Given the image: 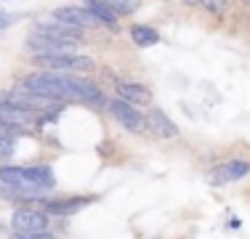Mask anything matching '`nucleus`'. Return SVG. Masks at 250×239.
I'll use <instances>...</instances> for the list:
<instances>
[{
  "label": "nucleus",
  "mask_w": 250,
  "mask_h": 239,
  "mask_svg": "<svg viewBox=\"0 0 250 239\" xmlns=\"http://www.w3.org/2000/svg\"><path fill=\"white\" fill-rule=\"evenodd\" d=\"M32 61L43 69H59V72H91L96 64L93 59L80 56V53H59V56H32Z\"/></svg>",
  "instance_id": "1"
},
{
  "label": "nucleus",
  "mask_w": 250,
  "mask_h": 239,
  "mask_svg": "<svg viewBox=\"0 0 250 239\" xmlns=\"http://www.w3.org/2000/svg\"><path fill=\"white\" fill-rule=\"evenodd\" d=\"M106 106H109V115L115 117L125 130H130V133H141V130L146 128V117L139 112V106L128 104V101L120 99V96H117V99H112Z\"/></svg>",
  "instance_id": "2"
},
{
  "label": "nucleus",
  "mask_w": 250,
  "mask_h": 239,
  "mask_svg": "<svg viewBox=\"0 0 250 239\" xmlns=\"http://www.w3.org/2000/svg\"><path fill=\"white\" fill-rule=\"evenodd\" d=\"M11 229L19 231V234H35V231H48V213L45 210H21L11 213Z\"/></svg>",
  "instance_id": "3"
},
{
  "label": "nucleus",
  "mask_w": 250,
  "mask_h": 239,
  "mask_svg": "<svg viewBox=\"0 0 250 239\" xmlns=\"http://www.w3.org/2000/svg\"><path fill=\"white\" fill-rule=\"evenodd\" d=\"M53 19L62 21V24H69V27H77V29H96L101 27V21L85 5H59L53 11Z\"/></svg>",
  "instance_id": "4"
},
{
  "label": "nucleus",
  "mask_w": 250,
  "mask_h": 239,
  "mask_svg": "<svg viewBox=\"0 0 250 239\" xmlns=\"http://www.w3.org/2000/svg\"><path fill=\"white\" fill-rule=\"evenodd\" d=\"M248 173H250V162H245V159H229V162L218 165L213 173H208V183L210 186H224V183L245 178Z\"/></svg>",
  "instance_id": "5"
},
{
  "label": "nucleus",
  "mask_w": 250,
  "mask_h": 239,
  "mask_svg": "<svg viewBox=\"0 0 250 239\" xmlns=\"http://www.w3.org/2000/svg\"><path fill=\"white\" fill-rule=\"evenodd\" d=\"M35 35H43V38H51V40H62V43H72V45H77L83 40V29L62 24L56 19L48 21V24H38V27H35Z\"/></svg>",
  "instance_id": "6"
},
{
  "label": "nucleus",
  "mask_w": 250,
  "mask_h": 239,
  "mask_svg": "<svg viewBox=\"0 0 250 239\" xmlns=\"http://www.w3.org/2000/svg\"><path fill=\"white\" fill-rule=\"evenodd\" d=\"M146 128H149L157 139H176L178 136V125L165 115L163 109H149V115H146Z\"/></svg>",
  "instance_id": "7"
},
{
  "label": "nucleus",
  "mask_w": 250,
  "mask_h": 239,
  "mask_svg": "<svg viewBox=\"0 0 250 239\" xmlns=\"http://www.w3.org/2000/svg\"><path fill=\"white\" fill-rule=\"evenodd\" d=\"M93 197H67V199H45L43 207L48 215H72L83 210L85 205H91Z\"/></svg>",
  "instance_id": "8"
},
{
  "label": "nucleus",
  "mask_w": 250,
  "mask_h": 239,
  "mask_svg": "<svg viewBox=\"0 0 250 239\" xmlns=\"http://www.w3.org/2000/svg\"><path fill=\"white\" fill-rule=\"evenodd\" d=\"M115 88H117V96L133 106H149L152 104V93L146 85H139V82H117Z\"/></svg>",
  "instance_id": "9"
},
{
  "label": "nucleus",
  "mask_w": 250,
  "mask_h": 239,
  "mask_svg": "<svg viewBox=\"0 0 250 239\" xmlns=\"http://www.w3.org/2000/svg\"><path fill=\"white\" fill-rule=\"evenodd\" d=\"M0 122L16 125V128H27V125L38 122V112L21 109V106H14V104H3L0 106Z\"/></svg>",
  "instance_id": "10"
},
{
  "label": "nucleus",
  "mask_w": 250,
  "mask_h": 239,
  "mask_svg": "<svg viewBox=\"0 0 250 239\" xmlns=\"http://www.w3.org/2000/svg\"><path fill=\"white\" fill-rule=\"evenodd\" d=\"M0 181L8 183V186H38V183H32L27 167H19V165H0Z\"/></svg>",
  "instance_id": "11"
},
{
  "label": "nucleus",
  "mask_w": 250,
  "mask_h": 239,
  "mask_svg": "<svg viewBox=\"0 0 250 239\" xmlns=\"http://www.w3.org/2000/svg\"><path fill=\"white\" fill-rule=\"evenodd\" d=\"M83 5H85L88 11H91L96 19L104 24V27H109V29H117V19H120V14L117 11H112L109 5L104 3V0H83Z\"/></svg>",
  "instance_id": "12"
},
{
  "label": "nucleus",
  "mask_w": 250,
  "mask_h": 239,
  "mask_svg": "<svg viewBox=\"0 0 250 239\" xmlns=\"http://www.w3.org/2000/svg\"><path fill=\"white\" fill-rule=\"evenodd\" d=\"M130 40H133L139 48H152V45L160 43V35H157V29H152V27L133 24V27H130Z\"/></svg>",
  "instance_id": "13"
},
{
  "label": "nucleus",
  "mask_w": 250,
  "mask_h": 239,
  "mask_svg": "<svg viewBox=\"0 0 250 239\" xmlns=\"http://www.w3.org/2000/svg\"><path fill=\"white\" fill-rule=\"evenodd\" d=\"M27 173L32 178V183H38V186H43L48 191L56 186V178H53V170L48 165H32V167H27Z\"/></svg>",
  "instance_id": "14"
},
{
  "label": "nucleus",
  "mask_w": 250,
  "mask_h": 239,
  "mask_svg": "<svg viewBox=\"0 0 250 239\" xmlns=\"http://www.w3.org/2000/svg\"><path fill=\"white\" fill-rule=\"evenodd\" d=\"M106 5H109L112 11H117L120 16H128L133 14L136 8H139V0H104Z\"/></svg>",
  "instance_id": "15"
},
{
  "label": "nucleus",
  "mask_w": 250,
  "mask_h": 239,
  "mask_svg": "<svg viewBox=\"0 0 250 239\" xmlns=\"http://www.w3.org/2000/svg\"><path fill=\"white\" fill-rule=\"evenodd\" d=\"M200 5H202V8H205L210 16H224L229 0H200Z\"/></svg>",
  "instance_id": "16"
},
{
  "label": "nucleus",
  "mask_w": 250,
  "mask_h": 239,
  "mask_svg": "<svg viewBox=\"0 0 250 239\" xmlns=\"http://www.w3.org/2000/svg\"><path fill=\"white\" fill-rule=\"evenodd\" d=\"M8 239H56V237L51 231H35V234H19V231H14Z\"/></svg>",
  "instance_id": "17"
},
{
  "label": "nucleus",
  "mask_w": 250,
  "mask_h": 239,
  "mask_svg": "<svg viewBox=\"0 0 250 239\" xmlns=\"http://www.w3.org/2000/svg\"><path fill=\"white\" fill-rule=\"evenodd\" d=\"M14 152H16L14 139H8V136H0V154H3V157H11Z\"/></svg>",
  "instance_id": "18"
},
{
  "label": "nucleus",
  "mask_w": 250,
  "mask_h": 239,
  "mask_svg": "<svg viewBox=\"0 0 250 239\" xmlns=\"http://www.w3.org/2000/svg\"><path fill=\"white\" fill-rule=\"evenodd\" d=\"M19 19V14H0V29H5L8 24H14Z\"/></svg>",
  "instance_id": "19"
},
{
  "label": "nucleus",
  "mask_w": 250,
  "mask_h": 239,
  "mask_svg": "<svg viewBox=\"0 0 250 239\" xmlns=\"http://www.w3.org/2000/svg\"><path fill=\"white\" fill-rule=\"evenodd\" d=\"M3 104H8V93L0 91V106H3Z\"/></svg>",
  "instance_id": "20"
},
{
  "label": "nucleus",
  "mask_w": 250,
  "mask_h": 239,
  "mask_svg": "<svg viewBox=\"0 0 250 239\" xmlns=\"http://www.w3.org/2000/svg\"><path fill=\"white\" fill-rule=\"evenodd\" d=\"M184 3H187V5H194V3H200V0H184Z\"/></svg>",
  "instance_id": "21"
},
{
  "label": "nucleus",
  "mask_w": 250,
  "mask_h": 239,
  "mask_svg": "<svg viewBox=\"0 0 250 239\" xmlns=\"http://www.w3.org/2000/svg\"><path fill=\"white\" fill-rule=\"evenodd\" d=\"M3 159H5V157H3V154H0V162H3Z\"/></svg>",
  "instance_id": "22"
}]
</instances>
